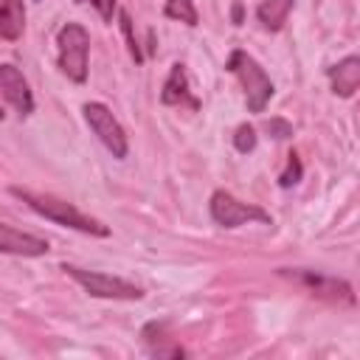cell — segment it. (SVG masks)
<instances>
[{
  "label": "cell",
  "mask_w": 360,
  "mask_h": 360,
  "mask_svg": "<svg viewBox=\"0 0 360 360\" xmlns=\"http://www.w3.org/2000/svg\"><path fill=\"white\" fill-rule=\"evenodd\" d=\"M141 343H143L146 354H152V357H186V349L169 332L166 321H149L141 329Z\"/></svg>",
  "instance_id": "obj_11"
},
{
  "label": "cell",
  "mask_w": 360,
  "mask_h": 360,
  "mask_svg": "<svg viewBox=\"0 0 360 360\" xmlns=\"http://www.w3.org/2000/svg\"><path fill=\"white\" fill-rule=\"evenodd\" d=\"M256 127L253 124H239L236 129H233V146H236V152H242V155H248V152H253L256 149Z\"/></svg>",
  "instance_id": "obj_18"
},
{
  "label": "cell",
  "mask_w": 360,
  "mask_h": 360,
  "mask_svg": "<svg viewBox=\"0 0 360 360\" xmlns=\"http://www.w3.org/2000/svg\"><path fill=\"white\" fill-rule=\"evenodd\" d=\"M326 76H329V87L335 96L340 98H352L360 87V56H346L340 59L338 65L326 68Z\"/></svg>",
  "instance_id": "obj_12"
},
{
  "label": "cell",
  "mask_w": 360,
  "mask_h": 360,
  "mask_svg": "<svg viewBox=\"0 0 360 360\" xmlns=\"http://www.w3.org/2000/svg\"><path fill=\"white\" fill-rule=\"evenodd\" d=\"M278 273L284 278H290L292 284L304 287L315 298H323V301H332V304H354L352 284L343 281V278H335V276H326V273H315V270H304V267H281Z\"/></svg>",
  "instance_id": "obj_7"
},
{
  "label": "cell",
  "mask_w": 360,
  "mask_h": 360,
  "mask_svg": "<svg viewBox=\"0 0 360 360\" xmlns=\"http://www.w3.org/2000/svg\"><path fill=\"white\" fill-rule=\"evenodd\" d=\"M3 115H6V112H3V104H0V121H3Z\"/></svg>",
  "instance_id": "obj_22"
},
{
  "label": "cell",
  "mask_w": 360,
  "mask_h": 360,
  "mask_svg": "<svg viewBox=\"0 0 360 360\" xmlns=\"http://www.w3.org/2000/svg\"><path fill=\"white\" fill-rule=\"evenodd\" d=\"M160 104L166 107H188V110H200V98L191 93L188 87V73H186V65L174 62L169 68V76L163 82V90H160Z\"/></svg>",
  "instance_id": "obj_10"
},
{
  "label": "cell",
  "mask_w": 360,
  "mask_h": 360,
  "mask_svg": "<svg viewBox=\"0 0 360 360\" xmlns=\"http://www.w3.org/2000/svg\"><path fill=\"white\" fill-rule=\"evenodd\" d=\"M0 96L11 104V110L20 115V118H28L34 112V93H31V84L28 79L22 76V70L11 62H3L0 65Z\"/></svg>",
  "instance_id": "obj_8"
},
{
  "label": "cell",
  "mask_w": 360,
  "mask_h": 360,
  "mask_svg": "<svg viewBox=\"0 0 360 360\" xmlns=\"http://www.w3.org/2000/svg\"><path fill=\"white\" fill-rule=\"evenodd\" d=\"M73 3H84V0H73Z\"/></svg>",
  "instance_id": "obj_23"
},
{
  "label": "cell",
  "mask_w": 360,
  "mask_h": 360,
  "mask_svg": "<svg viewBox=\"0 0 360 360\" xmlns=\"http://www.w3.org/2000/svg\"><path fill=\"white\" fill-rule=\"evenodd\" d=\"M208 211H211V219L219 225V228H239V225H250V222H259V225H273V217L270 211H264L262 205L256 202H242L239 197H233L231 191L225 188H217L208 200Z\"/></svg>",
  "instance_id": "obj_5"
},
{
  "label": "cell",
  "mask_w": 360,
  "mask_h": 360,
  "mask_svg": "<svg viewBox=\"0 0 360 360\" xmlns=\"http://www.w3.org/2000/svg\"><path fill=\"white\" fill-rule=\"evenodd\" d=\"M163 17H169L174 22H183L188 28L200 25V11H197L194 0H166L163 3Z\"/></svg>",
  "instance_id": "obj_15"
},
{
  "label": "cell",
  "mask_w": 360,
  "mask_h": 360,
  "mask_svg": "<svg viewBox=\"0 0 360 360\" xmlns=\"http://www.w3.org/2000/svg\"><path fill=\"white\" fill-rule=\"evenodd\" d=\"M84 112V121L90 127V132L107 146V152L118 160H124L129 155V138H127V129L121 127V121L112 115V110L101 101H87L82 107Z\"/></svg>",
  "instance_id": "obj_6"
},
{
  "label": "cell",
  "mask_w": 360,
  "mask_h": 360,
  "mask_svg": "<svg viewBox=\"0 0 360 360\" xmlns=\"http://www.w3.org/2000/svg\"><path fill=\"white\" fill-rule=\"evenodd\" d=\"M62 270L93 298H110V301H141L143 298V287H138L129 278L110 276V273H101V270L76 267V264H62Z\"/></svg>",
  "instance_id": "obj_4"
},
{
  "label": "cell",
  "mask_w": 360,
  "mask_h": 360,
  "mask_svg": "<svg viewBox=\"0 0 360 360\" xmlns=\"http://www.w3.org/2000/svg\"><path fill=\"white\" fill-rule=\"evenodd\" d=\"M118 25H121V34H124V39H127V51H129V56L135 59V65H143V48H141V42H138V37H135V25H132V17H129V11H124V8H118Z\"/></svg>",
  "instance_id": "obj_16"
},
{
  "label": "cell",
  "mask_w": 360,
  "mask_h": 360,
  "mask_svg": "<svg viewBox=\"0 0 360 360\" xmlns=\"http://www.w3.org/2000/svg\"><path fill=\"white\" fill-rule=\"evenodd\" d=\"M90 6L98 11L104 22H112V17L118 14V0H90Z\"/></svg>",
  "instance_id": "obj_20"
},
{
  "label": "cell",
  "mask_w": 360,
  "mask_h": 360,
  "mask_svg": "<svg viewBox=\"0 0 360 360\" xmlns=\"http://www.w3.org/2000/svg\"><path fill=\"white\" fill-rule=\"evenodd\" d=\"M231 17H233V25H242V3H233Z\"/></svg>",
  "instance_id": "obj_21"
},
{
  "label": "cell",
  "mask_w": 360,
  "mask_h": 360,
  "mask_svg": "<svg viewBox=\"0 0 360 360\" xmlns=\"http://www.w3.org/2000/svg\"><path fill=\"white\" fill-rule=\"evenodd\" d=\"M301 174H304V163H301L298 152H290V155H287V166H284V172L278 174V186H281V188H292V186H298Z\"/></svg>",
  "instance_id": "obj_17"
},
{
  "label": "cell",
  "mask_w": 360,
  "mask_h": 360,
  "mask_svg": "<svg viewBox=\"0 0 360 360\" xmlns=\"http://www.w3.org/2000/svg\"><path fill=\"white\" fill-rule=\"evenodd\" d=\"M25 31V0H0V39L17 42Z\"/></svg>",
  "instance_id": "obj_13"
},
{
  "label": "cell",
  "mask_w": 360,
  "mask_h": 360,
  "mask_svg": "<svg viewBox=\"0 0 360 360\" xmlns=\"http://www.w3.org/2000/svg\"><path fill=\"white\" fill-rule=\"evenodd\" d=\"M48 250H51L48 239H42L37 233H28V231H20V228H14L8 222H0V253L37 259V256H45Z\"/></svg>",
  "instance_id": "obj_9"
},
{
  "label": "cell",
  "mask_w": 360,
  "mask_h": 360,
  "mask_svg": "<svg viewBox=\"0 0 360 360\" xmlns=\"http://www.w3.org/2000/svg\"><path fill=\"white\" fill-rule=\"evenodd\" d=\"M292 6H295V0H262L259 8H256V20L262 22L264 31H273L276 34V31L284 28Z\"/></svg>",
  "instance_id": "obj_14"
},
{
  "label": "cell",
  "mask_w": 360,
  "mask_h": 360,
  "mask_svg": "<svg viewBox=\"0 0 360 360\" xmlns=\"http://www.w3.org/2000/svg\"><path fill=\"white\" fill-rule=\"evenodd\" d=\"M225 70L233 73L242 84V93H245V104H248V112H264L273 93H276V84L273 79L267 76V70L242 48H233L225 59Z\"/></svg>",
  "instance_id": "obj_2"
},
{
  "label": "cell",
  "mask_w": 360,
  "mask_h": 360,
  "mask_svg": "<svg viewBox=\"0 0 360 360\" xmlns=\"http://www.w3.org/2000/svg\"><path fill=\"white\" fill-rule=\"evenodd\" d=\"M17 200H22L34 214L45 217L48 222L53 225H62V228H70V231H79V233H87V236H98V239H107L112 231L110 225H104L101 219L84 214L82 208H76L73 202L56 197V194H45V191H31V188H22V186H11L8 188Z\"/></svg>",
  "instance_id": "obj_1"
},
{
  "label": "cell",
  "mask_w": 360,
  "mask_h": 360,
  "mask_svg": "<svg viewBox=\"0 0 360 360\" xmlns=\"http://www.w3.org/2000/svg\"><path fill=\"white\" fill-rule=\"evenodd\" d=\"M56 65L73 82L84 84L90 70V31L82 22H65L56 31Z\"/></svg>",
  "instance_id": "obj_3"
},
{
  "label": "cell",
  "mask_w": 360,
  "mask_h": 360,
  "mask_svg": "<svg viewBox=\"0 0 360 360\" xmlns=\"http://www.w3.org/2000/svg\"><path fill=\"white\" fill-rule=\"evenodd\" d=\"M264 132H270V138H276V141L292 138V127H290V121H284V118H267V121H264Z\"/></svg>",
  "instance_id": "obj_19"
}]
</instances>
